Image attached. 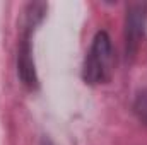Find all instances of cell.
<instances>
[{"mask_svg":"<svg viewBox=\"0 0 147 145\" xmlns=\"http://www.w3.org/2000/svg\"><path fill=\"white\" fill-rule=\"evenodd\" d=\"M45 12H46L45 3H29L26 10V29L21 38L19 51H17V75L28 89L38 87L36 65H34L33 46H31V33L45 17Z\"/></svg>","mask_w":147,"mask_h":145,"instance_id":"1","label":"cell"},{"mask_svg":"<svg viewBox=\"0 0 147 145\" xmlns=\"http://www.w3.org/2000/svg\"><path fill=\"white\" fill-rule=\"evenodd\" d=\"M111 62H113L111 39L108 33L99 31L92 39V44L82 65L84 82L89 85H98V84L106 82L111 75Z\"/></svg>","mask_w":147,"mask_h":145,"instance_id":"2","label":"cell"},{"mask_svg":"<svg viewBox=\"0 0 147 145\" xmlns=\"http://www.w3.org/2000/svg\"><path fill=\"white\" fill-rule=\"evenodd\" d=\"M147 19V3H132L127 9V24H125V43L127 56H134L140 39L144 36Z\"/></svg>","mask_w":147,"mask_h":145,"instance_id":"3","label":"cell"},{"mask_svg":"<svg viewBox=\"0 0 147 145\" xmlns=\"http://www.w3.org/2000/svg\"><path fill=\"white\" fill-rule=\"evenodd\" d=\"M134 113L144 125H147V89L137 94V97L134 101Z\"/></svg>","mask_w":147,"mask_h":145,"instance_id":"4","label":"cell"},{"mask_svg":"<svg viewBox=\"0 0 147 145\" xmlns=\"http://www.w3.org/2000/svg\"><path fill=\"white\" fill-rule=\"evenodd\" d=\"M41 145H53L50 140H46V138H43V142H41Z\"/></svg>","mask_w":147,"mask_h":145,"instance_id":"5","label":"cell"}]
</instances>
